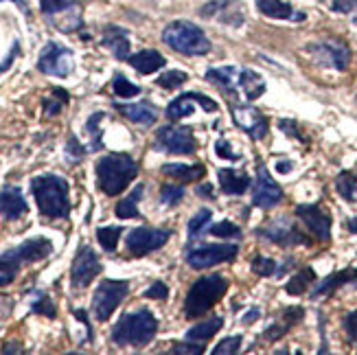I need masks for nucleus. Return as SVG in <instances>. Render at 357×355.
Segmentation results:
<instances>
[{"label":"nucleus","instance_id":"obj_1","mask_svg":"<svg viewBox=\"0 0 357 355\" xmlns=\"http://www.w3.org/2000/svg\"><path fill=\"white\" fill-rule=\"evenodd\" d=\"M31 191H33L38 209L44 218L66 220L70 215L68 182L64 178L53 176V174L38 176L31 180Z\"/></svg>","mask_w":357,"mask_h":355},{"label":"nucleus","instance_id":"obj_2","mask_svg":"<svg viewBox=\"0 0 357 355\" xmlns=\"http://www.w3.org/2000/svg\"><path fill=\"white\" fill-rule=\"evenodd\" d=\"M136 176H138V165L128 153H107V156L99 158L97 163L99 189L110 197L126 191Z\"/></svg>","mask_w":357,"mask_h":355},{"label":"nucleus","instance_id":"obj_3","mask_svg":"<svg viewBox=\"0 0 357 355\" xmlns=\"http://www.w3.org/2000/svg\"><path fill=\"white\" fill-rule=\"evenodd\" d=\"M158 331V320L147 310L123 314L112 329V342L119 347H145Z\"/></svg>","mask_w":357,"mask_h":355},{"label":"nucleus","instance_id":"obj_4","mask_svg":"<svg viewBox=\"0 0 357 355\" xmlns=\"http://www.w3.org/2000/svg\"><path fill=\"white\" fill-rule=\"evenodd\" d=\"M228 289V281L220 274H208V276H202L197 279L189 294H186V301H184V316L193 320V318H199L204 316L213 305H217V301H222L224 294Z\"/></svg>","mask_w":357,"mask_h":355},{"label":"nucleus","instance_id":"obj_5","mask_svg":"<svg viewBox=\"0 0 357 355\" xmlns=\"http://www.w3.org/2000/svg\"><path fill=\"white\" fill-rule=\"evenodd\" d=\"M162 42L172 46L174 51L191 57L206 55L211 51V42L204 36V31L186 20L169 22L162 31Z\"/></svg>","mask_w":357,"mask_h":355},{"label":"nucleus","instance_id":"obj_6","mask_svg":"<svg viewBox=\"0 0 357 355\" xmlns=\"http://www.w3.org/2000/svg\"><path fill=\"white\" fill-rule=\"evenodd\" d=\"M128 292H130L128 281H114V279L101 281L95 292V296H92V314H95V318L99 322L110 320L116 307L126 301Z\"/></svg>","mask_w":357,"mask_h":355},{"label":"nucleus","instance_id":"obj_7","mask_svg":"<svg viewBox=\"0 0 357 355\" xmlns=\"http://www.w3.org/2000/svg\"><path fill=\"white\" fill-rule=\"evenodd\" d=\"M38 68L40 73L51 75V77H68L75 68V55L66 46L49 42L40 53Z\"/></svg>","mask_w":357,"mask_h":355},{"label":"nucleus","instance_id":"obj_8","mask_svg":"<svg viewBox=\"0 0 357 355\" xmlns=\"http://www.w3.org/2000/svg\"><path fill=\"white\" fill-rule=\"evenodd\" d=\"M239 252L237 243H211V246H202V248H195L186 255V264H189L193 270H206L213 266L226 264V261H232Z\"/></svg>","mask_w":357,"mask_h":355},{"label":"nucleus","instance_id":"obj_9","mask_svg":"<svg viewBox=\"0 0 357 355\" xmlns=\"http://www.w3.org/2000/svg\"><path fill=\"white\" fill-rule=\"evenodd\" d=\"M172 233L169 230H160V228H147V226H141V228H134L130 230L128 235V252L132 257H145L153 250L162 248V246L169 241Z\"/></svg>","mask_w":357,"mask_h":355},{"label":"nucleus","instance_id":"obj_10","mask_svg":"<svg viewBox=\"0 0 357 355\" xmlns=\"http://www.w3.org/2000/svg\"><path fill=\"white\" fill-rule=\"evenodd\" d=\"M307 53H312L320 66H329L335 70H347L351 64V49L344 42L329 40L320 44H309Z\"/></svg>","mask_w":357,"mask_h":355},{"label":"nucleus","instance_id":"obj_11","mask_svg":"<svg viewBox=\"0 0 357 355\" xmlns=\"http://www.w3.org/2000/svg\"><path fill=\"white\" fill-rule=\"evenodd\" d=\"M101 272V261L97 257V252L90 248V246H82L79 252H77L73 268H70V283L75 289H84L88 287L95 276Z\"/></svg>","mask_w":357,"mask_h":355},{"label":"nucleus","instance_id":"obj_12","mask_svg":"<svg viewBox=\"0 0 357 355\" xmlns=\"http://www.w3.org/2000/svg\"><path fill=\"white\" fill-rule=\"evenodd\" d=\"M259 235L270 239L276 246H283V248H289V246H312V239H307V235H303L296 224H291L289 220H272L266 228L259 230Z\"/></svg>","mask_w":357,"mask_h":355},{"label":"nucleus","instance_id":"obj_13","mask_svg":"<svg viewBox=\"0 0 357 355\" xmlns=\"http://www.w3.org/2000/svg\"><path fill=\"white\" fill-rule=\"evenodd\" d=\"M156 147L169 153H193L197 143L186 128L165 126L156 132Z\"/></svg>","mask_w":357,"mask_h":355},{"label":"nucleus","instance_id":"obj_14","mask_svg":"<svg viewBox=\"0 0 357 355\" xmlns=\"http://www.w3.org/2000/svg\"><path fill=\"white\" fill-rule=\"evenodd\" d=\"M283 199V189L274 182L266 165L257 167V184L252 191V204L259 209H272Z\"/></svg>","mask_w":357,"mask_h":355},{"label":"nucleus","instance_id":"obj_15","mask_svg":"<svg viewBox=\"0 0 357 355\" xmlns=\"http://www.w3.org/2000/svg\"><path fill=\"white\" fill-rule=\"evenodd\" d=\"M202 18H211L230 27H239L243 22V5L241 0H211L199 9Z\"/></svg>","mask_w":357,"mask_h":355},{"label":"nucleus","instance_id":"obj_16","mask_svg":"<svg viewBox=\"0 0 357 355\" xmlns=\"http://www.w3.org/2000/svg\"><path fill=\"white\" fill-rule=\"evenodd\" d=\"M232 119L239 126V130H243L250 138L255 141H261V138H266L270 126H268V119L263 116L257 107L252 105H232Z\"/></svg>","mask_w":357,"mask_h":355},{"label":"nucleus","instance_id":"obj_17","mask_svg":"<svg viewBox=\"0 0 357 355\" xmlns=\"http://www.w3.org/2000/svg\"><path fill=\"white\" fill-rule=\"evenodd\" d=\"M296 215L312 230V235H316L320 241L331 239V218L318 204H298Z\"/></svg>","mask_w":357,"mask_h":355},{"label":"nucleus","instance_id":"obj_18","mask_svg":"<svg viewBox=\"0 0 357 355\" xmlns=\"http://www.w3.org/2000/svg\"><path fill=\"white\" fill-rule=\"evenodd\" d=\"M24 213H26V199L18 187H5L0 191V215L5 220L9 222L20 220Z\"/></svg>","mask_w":357,"mask_h":355},{"label":"nucleus","instance_id":"obj_19","mask_svg":"<svg viewBox=\"0 0 357 355\" xmlns=\"http://www.w3.org/2000/svg\"><path fill=\"white\" fill-rule=\"evenodd\" d=\"M241 73L243 68L237 66H224V68H211L206 73V82H211L213 86H217L222 92H228V95H235L241 86Z\"/></svg>","mask_w":357,"mask_h":355},{"label":"nucleus","instance_id":"obj_20","mask_svg":"<svg viewBox=\"0 0 357 355\" xmlns=\"http://www.w3.org/2000/svg\"><path fill=\"white\" fill-rule=\"evenodd\" d=\"M103 46H107L116 59H130V33L121 27H105L103 38H101Z\"/></svg>","mask_w":357,"mask_h":355},{"label":"nucleus","instance_id":"obj_21","mask_svg":"<svg viewBox=\"0 0 357 355\" xmlns=\"http://www.w3.org/2000/svg\"><path fill=\"white\" fill-rule=\"evenodd\" d=\"M257 7L263 15L274 20H294V22L305 20V13L296 11L285 0H257Z\"/></svg>","mask_w":357,"mask_h":355},{"label":"nucleus","instance_id":"obj_22","mask_svg":"<svg viewBox=\"0 0 357 355\" xmlns=\"http://www.w3.org/2000/svg\"><path fill=\"white\" fill-rule=\"evenodd\" d=\"M349 283H357V270L355 268H347L342 272H333L331 276H327L314 292H312V299H324V296H331L333 292H337L340 287H344Z\"/></svg>","mask_w":357,"mask_h":355},{"label":"nucleus","instance_id":"obj_23","mask_svg":"<svg viewBox=\"0 0 357 355\" xmlns=\"http://www.w3.org/2000/svg\"><path fill=\"white\" fill-rule=\"evenodd\" d=\"M15 250H18L22 264L26 266V264H36V261L49 257L53 252V243L46 237H33V239L22 241L20 246H15Z\"/></svg>","mask_w":357,"mask_h":355},{"label":"nucleus","instance_id":"obj_24","mask_svg":"<svg viewBox=\"0 0 357 355\" xmlns=\"http://www.w3.org/2000/svg\"><path fill=\"white\" fill-rule=\"evenodd\" d=\"M303 316H305L303 307H287V310L283 312V316H281V322H274V325H270V327L266 329V333H263V338H266V340H270V342L281 340V338H283L294 325H296V322H298Z\"/></svg>","mask_w":357,"mask_h":355},{"label":"nucleus","instance_id":"obj_25","mask_svg":"<svg viewBox=\"0 0 357 355\" xmlns=\"http://www.w3.org/2000/svg\"><path fill=\"white\" fill-rule=\"evenodd\" d=\"M116 110L130 119L132 123H138V126H153L158 119L156 107L149 105V103H130V105H116Z\"/></svg>","mask_w":357,"mask_h":355},{"label":"nucleus","instance_id":"obj_26","mask_svg":"<svg viewBox=\"0 0 357 355\" xmlns=\"http://www.w3.org/2000/svg\"><path fill=\"white\" fill-rule=\"evenodd\" d=\"M220 184L222 191L228 195H241L250 187V176L237 172V169H220Z\"/></svg>","mask_w":357,"mask_h":355},{"label":"nucleus","instance_id":"obj_27","mask_svg":"<svg viewBox=\"0 0 357 355\" xmlns=\"http://www.w3.org/2000/svg\"><path fill=\"white\" fill-rule=\"evenodd\" d=\"M128 61L141 75H151V73L160 70L167 64L165 57L158 51H141V53H136V55H130Z\"/></svg>","mask_w":357,"mask_h":355},{"label":"nucleus","instance_id":"obj_28","mask_svg":"<svg viewBox=\"0 0 357 355\" xmlns=\"http://www.w3.org/2000/svg\"><path fill=\"white\" fill-rule=\"evenodd\" d=\"M22 266L24 264H22V259H20V255L15 248L7 250L5 255H0V287L13 283Z\"/></svg>","mask_w":357,"mask_h":355},{"label":"nucleus","instance_id":"obj_29","mask_svg":"<svg viewBox=\"0 0 357 355\" xmlns=\"http://www.w3.org/2000/svg\"><path fill=\"white\" fill-rule=\"evenodd\" d=\"M162 174L169 176V178H176V180H182V182H195L199 178H204L206 169L202 165H165L162 167Z\"/></svg>","mask_w":357,"mask_h":355},{"label":"nucleus","instance_id":"obj_30","mask_svg":"<svg viewBox=\"0 0 357 355\" xmlns=\"http://www.w3.org/2000/svg\"><path fill=\"white\" fill-rule=\"evenodd\" d=\"M239 90L243 92V97H245V99H250V101H252V99H259V97L263 95V92H266V82H263V77L257 75L255 70L243 68Z\"/></svg>","mask_w":357,"mask_h":355},{"label":"nucleus","instance_id":"obj_31","mask_svg":"<svg viewBox=\"0 0 357 355\" xmlns=\"http://www.w3.org/2000/svg\"><path fill=\"white\" fill-rule=\"evenodd\" d=\"M222 327H224V318L213 316V318H208V320H204V322H199V325L191 327L189 333H186V338H189V340L204 342V340H211V338H213L217 331H220Z\"/></svg>","mask_w":357,"mask_h":355},{"label":"nucleus","instance_id":"obj_32","mask_svg":"<svg viewBox=\"0 0 357 355\" xmlns=\"http://www.w3.org/2000/svg\"><path fill=\"white\" fill-rule=\"evenodd\" d=\"M143 184H138V187L126 197V199H121V202L116 204V218L121 220H132V218H141V213H138V202H141V197H143Z\"/></svg>","mask_w":357,"mask_h":355},{"label":"nucleus","instance_id":"obj_33","mask_svg":"<svg viewBox=\"0 0 357 355\" xmlns=\"http://www.w3.org/2000/svg\"><path fill=\"white\" fill-rule=\"evenodd\" d=\"M40 9L44 15H49L51 20H55L57 15L79 11V3H77V0H40Z\"/></svg>","mask_w":357,"mask_h":355},{"label":"nucleus","instance_id":"obj_34","mask_svg":"<svg viewBox=\"0 0 357 355\" xmlns=\"http://www.w3.org/2000/svg\"><path fill=\"white\" fill-rule=\"evenodd\" d=\"M314 281H316V272L312 268H305L298 274L291 276L285 289H287V294H291V296H301V294H305V292L309 289V285H312Z\"/></svg>","mask_w":357,"mask_h":355},{"label":"nucleus","instance_id":"obj_35","mask_svg":"<svg viewBox=\"0 0 357 355\" xmlns=\"http://www.w3.org/2000/svg\"><path fill=\"white\" fill-rule=\"evenodd\" d=\"M193 114V97L191 92H186V95H180L178 99H174L167 107V116L172 121H178L182 116H191Z\"/></svg>","mask_w":357,"mask_h":355},{"label":"nucleus","instance_id":"obj_36","mask_svg":"<svg viewBox=\"0 0 357 355\" xmlns=\"http://www.w3.org/2000/svg\"><path fill=\"white\" fill-rule=\"evenodd\" d=\"M123 233V228L121 226H103L97 230V239L101 243V248L105 252H114L116 250V246H119V237Z\"/></svg>","mask_w":357,"mask_h":355},{"label":"nucleus","instance_id":"obj_37","mask_svg":"<svg viewBox=\"0 0 357 355\" xmlns=\"http://www.w3.org/2000/svg\"><path fill=\"white\" fill-rule=\"evenodd\" d=\"M335 189L344 199H357V176L351 172H342L335 178Z\"/></svg>","mask_w":357,"mask_h":355},{"label":"nucleus","instance_id":"obj_38","mask_svg":"<svg viewBox=\"0 0 357 355\" xmlns=\"http://www.w3.org/2000/svg\"><path fill=\"white\" fill-rule=\"evenodd\" d=\"M68 103V92L61 88H53V97L44 99V112L46 116H55L61 112V107Z\"/></svg>","mask_w":357,"mask_h":355},{"label":"nucleus","instance_id":"obj_39","mask_svg":"<svg viewBox=\"0 0 357 355\" xmlns=\"http://www.w3.org/2000/svg\"><path fill=\"white\" fill-rule=\"evenodd\" d=\"M112 88H114V95L121 97V99H132L136 95H141V88H138L136 84H132V82H128L123 75H114Z\"/></svg>","mask_w":357,"mask_h":355},{"label":"nucleus","instance_id":"obj_40","mask_svg":"<svg viewBox=\"0 0 357 355\" xmlns=\"http://www.w3.org/2000/svg\"><path fill=\"white\" fill-rule=\"evenodd\" d=\"M211 218H213V213H211V209H202L195 218L189 222V237H191V241L193 239H197L204 230L208 228V222H211Z\"/></svg>","mask_w":357,"mask_h":355},{"label":"nucleus","instance_id":"obj_41","mask_svg":"<svg viewBox=\"0 0 357 355\" xmlns=\"http://www.w3.org/2000/svg\"><path fill=\"white\" fill-rule=\"evenodd\" d=\"M103 116H105L103 112H95L86 123V132L90 136V147L92 149L101 147V121H103Z\"/></svg>","mask_w":357,"mask_h":355},{"label":"nucleus","instance_id":"obj_42","mask_svg":"<svg viewBox=\"0 0 357 355\" xmlns=\"http://www.w3.org/2000/svg\"><path fill=\"white\" fill-rule=\"evenodd\" d=\"M252 272L259 274V276H274V274H278V264L270 257L257 255L255 261H252Z\"/></svg>","mask_w":357,"mask_h":355},{"label":"nucleus","instance_id":"obj_43","mask_svg":"<svg viewBox=\"0 0 357 355\" xmlns=\"http://www.w3.org/2000/svg\"><path fill=\"white\" fill-rule=\"evenodd\" d=\"M184 82H189V75L182 73V70H169V73H165V75L158 77V86L160 88H167V90H176Z\"/></svg>","mask_w":357,"mask_h":355},{"label":"nucleus","instance_id":"obj_44","mask_svg":"<svg viewBox=\"0 0 357 355\" xmlns=\"http://www.w3.org/2000/svg\"><path fill=\"white\" fill-rule=\"evenodd\" d=\"M31 310H33L36 314L55 318V305H53V301L49 296L44 294V292H36V301L31 303Z\"/></svg>","mask_w":357,"mask_h":355},{"label":"nucleus","instance_id":"obj_45","mask_svg":"<svg viewBox=\"0 0 357 355\" xmlns=\"http://www.w3.org/2000/svg\"><path fill=\"white\" fill-rule=\"evenodd\" d=\"M182 197H184V189L178 187V184H165V187L160 189V202L167 204V206L180 204Z\"/></svg>","mask_w":357,"mask_h":355},{"label":"nucleus","instance_id":"obj_46","mask_svg":"<svg viewBox=\"0 0 357 355\" xmlns=\"http://www.w3.org/2000/svg\"><path fill=\"white\" fill-rule=\"evenodd\" d=\"M211 230V235H215V237H222V239H235V237H241V228L239 226H235L232 222H220V224H215V226H211L208 228Z\"/></svg>","mask_w":357,"mask_h":355},{"label":"nucleus","instance_id":"obj_47","mask_svg":"<svg viewBox=\"0 0 357 355\" xmlns=\"http://www.w3.org/2000/svg\"><path fill=\"white\" fill-rule=\"evenodd\" d=\"M241 349V335H230V338H224V340L215 347V355H232V353H239Z\"/></svg>","mask_w":357,"mask_h":355},{"label":"nucleus","instance_id":"obj_48","mask_svg":"<svg viewBox=\"0 0 357 355\" xmlns=\"http://www.w3.org/2000/svg\"><path fill=\"white\" fill-rule=\"evenodd\" d=\"M331 11L351 15L353 22L357 24V0H333V3H331Z\"/></svg>","mask_w":357,"mask_h":355},{"label":"nucleus","instance_id":"obj_49","mask_svg":"<svg viewBox=\"0 0 357 355\" xmlns=\"http://www.w3.org/2000/svg\"><path fill=\"white\" fill-rule=\"evenodd\" d=\"M215 149H217V156H220V158H226V160H239L241 158V153L232 149L226 138H220L217 145H215Z\"/></svg>","mask_w":357,"mask_h":355},{"label":"nucleus","instance_id":"obj_50","mask_svg":"<svg viewBox=\"0 0 357 355\" xmlns=\"http://www.w3.org/2000/svg\"><path fill=\"white\" fill-rule=\"evenodd\" d=\"M278 128H281L289 138H296V141H301V143H307V138L301 134V128H298V123H296V121H287V119H283V121H278Z\"/></svg>","mask_w":357,"mask_h":355},{"label":"nucleus","instance_id":"obj_51","mask_svg":"<svg viewBox=\"0 0 357 355\" xmlns=\"http://www.w3.org/2000/svg\"><path fill=\"white\" fill-rule=\"evenodd\" d=\"M145 296H147V299H156V301H165V299L169 296V287H167L162 281H156L151 287H147Z\"/></svg>","mask_w":357,"mask_h":355},{"label":"nucleus","instance_id":"obj_52","mask_svg":"<svg viewBox=\"0 0 357 355\" xmlns=\"http://www.w3.org/2000/svg\"><path fill=\"white\" fill-rule=\"evenodd\" d=\"M344 331H347V338L351 342H357V310L347 314L344 318Z\"/></svg>","mask_w":357,"mask_h":355},{"label":"nucleus","instance_id":"obj_53","mask_svg":"<svg viewBox=\"0 0 357 355\" xmlns=\"http://www.w3.org/2000/svg\"><path fill=\"white\" fill-rule=\"evenodd\" d=\"M68 153H70V158H75V160L84 158V153H86V149L79 145V141H77L75 136H70V138H68Z\"/></svg>","mask_w":357,"mask_h":355},{"label":"nucleus","instance_id":"obj_54","mask_svg":"<svg viewBox=\"0 0 357 355\" xmlns=\"http://www.w3.org/2000/svg\"><path fill=\"white\" fill-rule=\"evenodd\" d=\"M172 353H186V355H199L202 353V347L197 345V347H193V345H176L174 349H172Z\"/></svg>","mask_w":357,"mask_h":355},{"label":"nucleus","instance_id":"obj_55","mask_svg":"<svg viewBox=\"0 0 357 355\" xmlns=\"http://www.w3.org/2000/svg\"><path fill=\"white\" fill-rule=\"evenodd\" d=\"M13 310V301L9 296H3L0 294V316H9Z\"/></svg>","mask_w":357,"mask_h":355},{"label":"nucleus","instance_id":"obj_56","mask_svg":"<svg viewBox=\"0 0 357 355\" xmlns=\"http://www.w3.org/2000/svg\"><path fill=\"white\" fill-rule=\"evenodd\" d=\"M276 169H278V174H289L291 169H294V163L291 160H278Z\"/></svg>","mask_w":357,"mask_h":355},{"label":"nucleus","instance_id":"obj_57","mask_svg":"<svg viewBox=\"0 0 357 355\" xmlns=\"http://www.w3.org/2000/svg\"><path fill=\"white\" fill-rule=\"evenodd\" d=\"M197 195H202V197H213L211 184H204V187H197Z\"/></svg>","mask_w":357,"mask_h":355},{"label":"nucleus","instance_id":"obj_58","mask_svg":"<svg viewBox=\"0 0 357 355\" xmlns=\"http://www.w3.org/2000/svg\"><path fill=\"white\" fill-rule=\"evenodd\" d=\"M13 5H18L20 7V11L24 13V15H31V11H29V5H26V0H11Z\"/></svg>","mask_w":357,"mask_h":355},{"label":"nucleus","instance_id":"obj_59","mask_svg":"<svg viewBox=\"0 0 357 355\" xmlns=\"http://www.w3.org/2000/svg\"><path fill=\"white\" fill-rule=\"evenodd\" d=\"M261 316V312L257 310V307H252V310H250V314H248V316H243V322H252V320H257Z\"/></svg>","mask_w":357,"mask_h":355},{"label":"nucleus","instance_id":"obj_60","mask_svg":"<svg viewBox=\"0 0 357 355\" xmlns=\"http://www.w3.org/2000/svg\"><path fill=\"white\" fill-rule=\"evenodd\" d=\"M347 228L351 230V233H355V235H357V218L349 220V222H347Z\"/></svg>","mask_w":357,"mask_h":355}]
</instances>
